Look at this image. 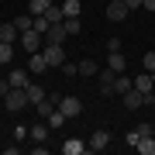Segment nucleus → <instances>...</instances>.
<instances>
[{"label":"nucleus","mask_w":155,"mask_h":155,"mask_svg":"<svg viewBox=\"0 0 155 155\" xmlns=\"http://www.w3.org/2000/svg\"><path fill=\"white\" fill-rule=\"evenodd\" d=\"M4 107H7L11 114L24 110V107H31V100H28V90H17V86H11V93L4 97Z\"/></svg>","instance_id":"1"},{"label":"nucleus","mask_w":155,"mask_h":155,"mask_svg":"<svg viewBox=\"0 0 155 155\" xmlns=\"http://www.w3.org/2000/svg\"><path fill=\"white\" fill-rule=\"evenodd\" d=\"M45 62H48V66H62V62H66V48H62V45H48L45 41Z\"/></svg>","instance_id":"2"},{"label":"nucleus","mask_w":155,"mask_h":155,"mask_svg":"<svg viewBox=\"0 0 155 155\" xmlns=\"http://www.w3.org/2000/svg\"><path fill=\"white\" fill-rule=\"evenodd\" d=\"M124 17H127V4H124V0H110V4H107V21L121 24Z\"/></svg>","instance_id":"3"},{"label":"nucleus","mask_w":155,"mask_h":155,"mask_svg":"<svg viewBox=\"0 0 155 155\" xmlns=\"http://www.w3.org/2000/svg\"><path fill=\"white\" fill-rule=\"evenodd\" d=\"M69 38V31H66V24H48V31H45V41H48V45H62V41H66Z\"/></svg>","instance_id":"4"},{"label":"nucleus","mask_w":155,"mask_h":155,"mask_svg":"<svg viewBox=\"0 0 155 155\" xmlns=\"http://www.w3.org/2000/svg\"><path fill=\"white\" fill-rule=\"evenodd\" d=\"M21 45H24V52H28V55H31V52H41V35L38 31H21Z\"/></svg>","instance_id":"5"},{"label":"nucleus","mask_w":155,"mask_h":155,"mask_svg":"<svg viewBox=\"0 0 155 155\" xmlns=\"http://www.w3.org/2000/svg\"><path fill=\"white\" fill-rule=\"evenodd\" d=\"M7 83H11V86H17V90H24V86L31 83V69H21V66H17V69H11Z\"/></svg>","instance_id":"6"},{"label":"nucleus","mask_w":155,"mask_h":155,"mask_svg":"<svg viewBox=\"0 0 155 155\" xmlns=\"http://www.w3.org/2000/svg\"><path fill=\"white\" fill-rule=\"evenodd\" d=\"M59 110L66 117H79V110H83V104H79L76 97H59Z\"/></svg>","instance_id":"7"},{"label":"nucleus","mask_w":155,"mask_h":155,"mask_svg":"<svg viewBox=\"0 0 155 155\" xmlns=\"http://www.w3.org/2000/svg\"><path fill=\"white\" fill-rule=\"evenodd\" d=\"M107 145H110V134H107V131H93L90 141H86V152H104Z\"/></svg>","instance_id":"8"},{"label":"nucleus","mask_w":155,"mask_h":155,"mask_svg":"<svg viewBox=\"0 0 155 155\" xmlns=\"http://www.w3.org/2000/svg\"><path fill=\"white\" fill-rule=\"evenodd\" d=\"M97 76H100V93L110 97V93H114V79H117V72H114V69H100Z\"/></svg>","instance_id":"9"},{"label":"nucleus","mask_w":155,"mask_h":155,"mask_svg":"<svg viewBox=\"0 0 155 155\" xmlns=\"http://www.w3.org/2000/svg\"><path fill=\"white\" fill-rule=\"evenodd\" d=\"M107 69H114V72H127V59H124V52H107Z\"/></svg>","instance_id":"10"},{"label":"nucleus","mask_w":155,"mask_h":155,"mask_svg":"<svg viewBox=\"0 0 155 155\" xmlns=\"http://www.w3.org/2000/svg\"><path fill=\"white\" fill-rule=\"evenodd\" d=\"M83 152H86V141H79V138L62 141V155H83Z\"/></svg>","instance_id":"11"},{"label":"nucleus","mask_w":155,"mask_h":155,"mask_svg":"<svg viewBox=\"0 0 155 155\" xmlns=\"http://www.w3.org/2000/svg\"><path fill=\"white\" fill-rule=\"evenodd\" d=\"M131 86H134V76H127V72H117V79H114V93H127Z\"/></svg>","instance_id":"12"},{"label":"nucleus","mask_w":155,"mask_h":155,"mask_svg":"<svg viewBox=\"0 0 155 155\" xmlns=\"http://www.w3.org/2000/svg\"><path fill=\"white\" fill-rule=\"evenodd\" d=\"M134 90H141V93H152V90H155L152 72H141V76H134Z\"/></svg>","instance_id":"13"},{"label":"nucleus","mask_w":155,"mask_h":155,"mask_svg":"<svg viewBox=\"0 0 155 155\" xmlns=\"http://www.w3.org/2000/svg\"><path fill=\"white\" fill-rule=\"evenodd\" d=\"M17 35H21V31H17V24L14 21H7V24H0V41H17Z\"/></svg>","instance_id":"14"},{"label":"nucleus","mask_w":155,"mask_h":155,"mask_svg":"<svg viewBox=\"0 0 155 155\" xmlns=\"http://www.w3.org/2000/svg\"><path fill=\"white\" fill-rule=\"evenodd\" d=\"M141 155H155V134H141L138 138V145H134Z\"/></svg>","instance_id":"15"},{"label":"nucleus","mask_w":155,"mask_h":155,"mask_svg":"<svg viewBox=\"0 0 155 155\" xmlns=\"http://www.w3.org/2000/svg\"><path fill=\"white\" fill-rule=\"evenodd\" d=\"M124 107H127V110H138V107H141V90H127V93H124Z\"/></svg>","instance_id":"16"},{"label":"nucleus","mask_w":155,"mask_h":155,"mask_svg":"<svg viewBox=\"0 0 155 155\" xmlns=\"http://www.w3.org/2000/svg\"><path fill=\"white\" fill-rule=\"evenodd\" d=\"M28 69H31V72H45V69H48V62H45V55H41V52H31Z\"/></svg>","instance_id":"17"},{"label":"nucleus","mask_w":155,"mask_h":155,"mask_svg":"<svg viewBox=\"0 0 155 155\" xmlns=\"http://www.w3.org/2000/svg\"><path fill=\"white\" fill-rule=\"evenodd\" d=\"M14 24H17V31H31V28H35V14H31V11H28V14H17Z\"/></svg>","instance_id":"18"},{"label":"nucleus","mask_w":155,"mask_h":155,"mask_svg":"<svg viewBox=\"0 0 155 155\" xmlns=\"http://www.w3.org/2000/svg\"><path fill=\"white\" fill-rule=\"evenodd\" d=\"M62 14H66V17H79V11H83V7H79V0H62Z\"/></svg>","instance_id":"19"},{"label":"nucleus","mask_w":155,"mask_h":155,"mask_svg":"<svg viewBox=\"0 0 155 155\" xmlns=\"http://www.w3.org/2000/svg\"><path fill=\"white\" fill-rule=\"evenodd\" d=\"M24 90H28V100H31V104H38V100H45V86H38V83H28Z\"/></svg>","instance_id":"20"},{"label":"nucleus","mask_w":155,"mask_h":155,"mask_svg":"<svg viewBox=\"0 0 155 155\" xmlns=\"http://www.w3.org/2000/svg\"><path fill=\"white\" fill-rule=\"evenodd\" d=\"M7 62H14V45L0 41V66H7Z\"/></svg>","instance_id":"21"},{"label":"nucleus","mask_w":155,"mask_h":155,"mask_svg":"<svg viewBox=\"0 0 155 155\" xmlns=\"http://www.w3.org/2000/svg\"><path fill=\"white\" fill-rule=\"evenodd\" d=\"M97 72H100V66H97L93 59H83V62H79V76H97Z\"/></svg>","instance_id":"22"},{"label":"nucleus","mask_w":155,"mask_h":155,"mask_svg":"<svg viewBox=\"0 0 155 155\" xmlns=\"http://www.w3.org/2000/svg\"><path fill=\"white\" fill-rule=\"evenodd\" d=\"M48 4H52V0H28V11L38 17V14H45V11H48Z\"/></svg>","instance_id":"23"},{"label":"nucleus","mask_w":155,"mask_h":155,"mask_svg":"<svg viewBox=\"0 0 155 155\" xmlns=\"http://www.w3.org/2000/svg\"><path fill=\"white\" fill-rule=\"evenodd\" d=\"M48 131H52L48 124H31V138H35V141H45V138H48Z\"/></svg>","instance_id":"24"},{"label":"nucleus","mask_w":155,"mask_h":155,"mask_svg":"<svg viewBox=\"0 0 155 155\" xmlns=\"http://www.w3.org/2000/svg\"><path fill=\"white\" fill-rule=\"evenodd\" d=\"M45 17H48L52 24H59V21H66V14H62V7H55V4H48V11H45Z\"/></svg>","instance_id":"25"},{"label":"nucleus","mask_w":155,"mask_h":155,"mask_svg":"<svg viewBox=\"0 0 155 155\" xmlns=\"http://www.w3.org/2000/svg\"><path fill=\"white\" fill-rule=\"evenodd\" d=\"M66 121H69V117H66V114H62V110H59V107H55V110H52V114H48V127H62V124H66Z\"/></svg>","instance_id":"26"},{"label":"nucleus","mask_w":155,"mask_h":155,"mask_svg":"<svg viewBox=\"0 0 155 155\" xmlns=\"http://www.w3.org/2000/svg\"><path fill=\"white\" fill-rule=\"evenodd\" d=\"M48 24H52V21H48L45 14H38V17H35V31H38L41 38H45V31H48Z\"/></svg>","instance_id":"27"},{"label":"nucleus","mask_w":155,"mask_h":155,"mask_svg":"<svg viewBox=\"0 0 155 155\" xmlns=\"http://www.w3.org/2000/svg\"><path fill=\"white\" fill-rule=\"evenodd\" d=\"M62 76H79V62H62Z\"/></svg>","instance_id":"28"},{"label":"nucleus","mask_w":155,"mask_h":155,"mask_svg":"<svg viewBox=\"0 0 155 155\" xmlns=\"http://www.w3.org/2000/svg\"><path fill=\"white\" fill-rule=\"evenodd\" d=\"M62 24H66V31H69V35H79V28H83V24H79V17H66Z\"/></svg>","instance_id":"29"},{"label":"nucleus","mask_w":155,"mask_h":155,"mask_svg":"<svg viewBox=\"0 0 155 155\" xmlns=\"http://www.w3.org/2000/svg\"><path fill=\"white\" fill-rule=\"evenodd\" d=\"M141 66H145V72H155V48H152V52H145Z\"/></svg>","instance_id":"30"},{"label":"nucleus","mask_w":155,"mask_h":155,"mask_svg":"<svg viewBox=\"0 0 155 155\" xmlns=\"http://www.w3.org/2000/svg\"><path fill=\"white\" fill-rule=\"evenodd\" d=\"M14 138H17V141H21V138H31V127H21V124H17V127H14Z\"/></svg>","instance_id":"31"},{"label":"nucleus","mask_w":155,"mask_h":155,"mask_svg":"<svg viewBox=\"0 0 155 155\" xmlns=\"http://www.w3.org/2000/svg\"><path fill=\"white\" fill-rule=\"evenodd\" d=\"M107 52H121V38H107Z\"/></svg>","instance_id":"32"},{"label":"nucleus","mask_w":155,"mask_h":155,"mask_svg":"<svg viewBox=\"0 0 155 155\" xmlns=\"http://www.w3.org/2000/svg\"><path fill=\"white\" fill-rule=\"evenodd\" d=\"M134 131H138V134H152V124H148V121H141L138 127H134Z\"/></svg>","instance_id":"33"},{"label":"nucleus","mask_w":155,"mask_h":155,"mask_svg":"<svg viewBox=\"0 0 155 155\" xmlns=\"http://www.w3.org/2000/svg\"><path fill=\"white\" fill-rule=\"evenodd\" d=\"M7 93H11V83H7V79H0V100H4Z\"/></svg>","instance_id":"34"},{"label":"nucleus","mask_w":155,"mask_h":155,"mask_svg":"<svg viewBox=\"0 0 155 155\" xmlns=\"http://www.w3.org/2000/svg\"><path fill=\"white\" fill-rule=\"evenodd\" d=\"M124 4H127V11H138V7H141V0H124Z\"/></svg>","instance_id":"35"},{"label":"nucleus","mask_w":155,"mask_h":155,"mask_svg":"<svg viewBox=\"0 0 155 155\" xmlns=\"http://www.w3.org/2000/svg\"><path fill=\"white\" fill-rule=\"evenodd\" d=\"M141 7L145 11H155V0H141Z\"/></svg>","instance_id":"36"},{"label":"nucleus","mask_w":155,"mask_h":155,"mask_svg":"<svg viewBox=\"0 0 155 155\" xmlns=\"http://www.w3.org/2000/svg\"><path fill=\"white\" fill-rule=\"evenodd\" d=\"M152 134H155V124H152Z\"/></svg>","instance_id":"37"}]
</instances>
